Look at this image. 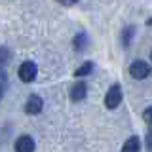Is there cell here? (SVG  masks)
Instances as JSON below:
<instances>
[{
	"instance_id": "6da1fadb",
	"label": "cell",
	"mask_w": 152,
	"mask_h": 152,
	"mask_svg": "<svg viewBox=\"0 0 152 152\" xmlns=\"http://www.w3.org/2000/svg\"><path fill=\"white\" fill-rule=\"evenodd\" d=\"M120 103H122V89L118 84H114L104 95V104H107V108H116Z\"/></svg>"
},
{
	"instance_id": "52a82bcc",
	"label": "cell",
	"mask_w": 152,
	"mask_h": 152,
	"mask_svg": "<svg viewBox=\"0 0 152 152\" xmlns=\"http://www.w3.org/2000/svg\"><path fill=\"white\" fill-rule=\"evenodd\" d=\"M141 150V141H139V137H129L126 142H124V146H122V152H139Z\"/></svg>"
},
{
	"instance_id": "3957f363",
	"label": "cell",
	"mask_w": 152,
	"mask_h": 152,
	"mask_svg": "<svg viewBox=\"0 0 152 152\" xmlns=\"http://www.w3.org/2000/svg\"><path fill=\"white\" fill-rule=\"evenodd\" d=\"M129 74L135 80H145V78H148V74H150V66L146 65L145 61H135V63L129 66Z\"/></svg>"
},
{
	"instance_id": "30bf717a",
	"label": "cell",
	"mask_w": 152,
	"mask_h": 152,
	"mask_svg": "<svg viewBox=\"0 0 152 152\" xmlns=\"http://www.w3.org/2000/svg\"><path fill=\"white\" fill-rule=\"evenodd\" d=\"M142 118H145V122H146V124H150V126H152V107L145 110V114H142Z\"/></svg>"
},
{
	"instance_id": "ba28073f",
	"label": "cell",
	"mask_w": 152,
	"mask_h": 152,
	"mask_svg": "<svg viewBox=\"0 0 152 152\" xmlns=\"http://www.w3.org/2000/svg\"><path fill=\"white\" fill-rule=\"evenodd\" d=\"M91 70H93V63H91V61H88V63H84L82 66H78V69L74 70V76H78V78H80V76L89 74Z\"/></svg>"
},
{
	"instance_id": "5bb4252c",
	"label": "cell",
	"mask_w": 152,
	"mask_h": 152,
	"mask_svg": "<svg viewBox=\"0 0 152 152\" xmlns=\"http://www.w3.org/2000/svg\"><path fill=\"white\" fill-rule=\"evenodd\" d=\"M150 59H152V53H150Z\"/></svg>"
},
{
	"instance_id": "277c9868",
	"label": "cell",
	"mask_w": 152,
	"mask_h": 152,
	"mask_svg": "<svg viewBox=\"0 0 152 152\" xmlns=\"http://www.w3.org/2000/svg\"><path fill=\"white\" fill-rule=\"evenodd\" d=\"M15 152H34V141L31 135H21L15 141Z\"/></svg>"
},
{
	"instance_id": "8992f818",
	"label": "cell",
	"mask_w": 152,
	"mask_h": 152,
	"mask_svg": "<svg viewBox=\"0 0 152 152\" xmlns=\"http://www.w3.org/2000/svg\"><path fill=\"white\" fill-rule=\"evenodd\" d=\"M86 93H88V86H86L84 82L74 84L72 89H70V99H72V101H82V99L86 97Z\"/></svg>"
},
{
	"instance_id": "7a4b0ae2",
	"label": "cell",
	"mask_w": 152,
	"mask_h": 152,
	"mask_svg": "<svg viewBox=\"0 0 152 152\" xmlns=\"http://www.w3.org/2000/svg\"><path fill=\"white\" fill-rule=\"evenodd\" d=\"M36 72H38V66L32 63V61H25V63L19 66V78L27 84L36 78Z\"/></svg>"
},
{
	"instance_id": "5b68a950",
	"label": "cell",
	"mask_w": 152,
	"mask_h": 152,
	"mask_svg": "<svg viewBox=\"0 0 152 152\" xmlns=\"http://www.w3.org/2000/svg\"><path fill=\"white\" fill-rule=\"evenodd\" d=\"M42 99L38 97V95H31V97L27 99V103H25V112L27 114H38L42 110Z\"/></svg>"
},
{
	"instance_id": "7c38bea8",
	"label": "cell",
	"mask_w": 152,
	"mask_h": 152,
	"mask_svg": "<svg viewBox=\"0 0 152 152\" xmlns=\"http://www.w3.org/2000/svg\"><path fill=\"white\" fill-rule=\"evenodd\" d=\"M146 139H148V148L152 150V131L148 133V135H146Z\"/></svg>"
},
{
	"instance_id": "4fadbf2b",
	"label": "cell",
	"mask_w": 152,
	"mask_h": 152,
	"mask_svg": "<svg viewBox=\"0 0 152 152\" xmlns=\"http://www.w3.org/2000/svg\"><path fill=\"white\" fill-rule=\"evenodd\" d=\"M2 95H4V86H2V82H0V99H2Z\"/></svg>"
},
{
	"instance_id": "8fae6325",
	"label": "cell",
	"mask_w": 152,
	"mask_h": 152,
	"mask_svg": "<svg viewBox=\"0 0 152 152\" xmlns=\"http://www.w3.org/2000/svg\"><path fill=\"white\" fill-rule=\"evenodd\" d=\"M59 4H63V6H72V4H76L78 0H57Z\"/></svg>"
},
{
	"instance_id": "9c48e42d",
	"label": "cell",
	"mask_w": 152,
	"mask_h": 152,
	"mask_svg": "<svg viewBox=\"0 0 152 152\" xmlns=\"http://www.w3.org/2000/svg\"><path fill=\"white\" fill-rule=\"evenodd\" d=\"M8 61H10V50L0 48V63H8Z\"/></svg>"
}]
</instances>
